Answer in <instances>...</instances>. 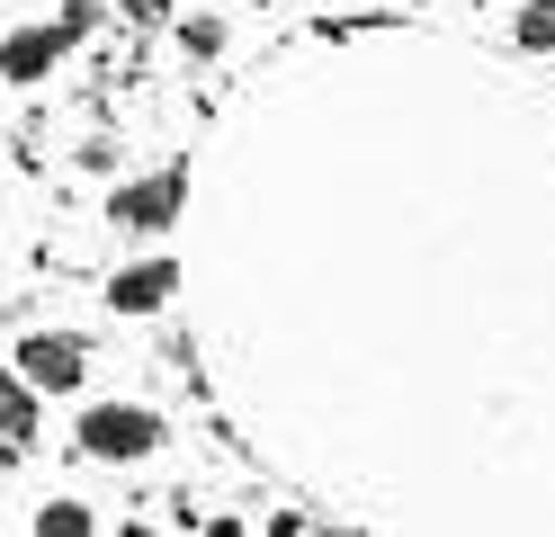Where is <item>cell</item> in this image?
Instances as JSON below:
<instances>
[{"label": "cell", "mask_w": 555, "mask_h": 537, "mask_svg": "<svg viewBox=\"0 0 555 537\" xmlns=\"http://www.w3.org/2000/svg\"><path fill=\"white\" fill-rule=\"evenodd\" d=\"M63 54H73V46H63V27L54 18H27V27L0 36V81H10V90H46L54 72H63Z\"/></svg>", "instance_id": "5"}, {"label": "cell", "mask_w": 555, "mask_h": 537, "mask_svg": "<svg viewBox=\"0 0 555 537\" xmlns=\"http://www.w3.org/2000/svg\"><path fill=\"white\" fill-rule=\"evenodd\" d=\"M54 27H63V46H90L108 27V0H54Z\"/></svg>", "instance_id": "10"}, {"label": "cell", "mask_w": 555, "mask_h": 537, "mask_svg": "<svg viewBox=\"0 0 555 537\" xmlns=\"http://www.w3.org/2000/svg\"><path fill=\"white\" fill-rule=\"evenodd\" d=\"M314 537H367V528H350V520H340V528H332V520H323V528H314Z\"/></svg>", "instance_id": "15"}, {"label": "cell", "mask_w": 555, "mask_h": 537, "mask_svg": "<svg viewBox=\"0 0 555 537\" xmlns=\"http://www.w3.org/2000/svg\"><path fill=\"white\" fill-rule=\"evenodd\" d=\"M170 46H180L189 63H216V54L233 46V27H224V10H206V0H189V10L170 18Z\"/></svg>", "instance_id": "7"}, {"label": "cell", "mask_w": 555, "mask_h": 537, "mask_svg": "<svg viewBox=\"0 0 555 537\" xmlns=\"http://www.w3.org/2000/svg\"><path fill=\"white\" fill-rule=\"evenodd\" d=\"M422 10H430V0H422Z\"/></svg>", "instance_id": "18"}, {"label": "cell", "mask_w": 555, "mask_h": 537, "mask_svg": "<svg viewBox=\"0 0 555 537\" xmlns=\"http://www.w3.org/2000/svg\"><path fill=\"white\" fill-rule=\"evenodd\" d=\"M99 215H108V225L117 233H170V225H180V215H189V170H144V179H108V206H99Z\"/></svg>", "instance_id": "2"}, {"label": "cell", "mask_w": 555, "mask_h": 537, "mask_svg": "<svg viewBox=\"0 0 555 537\" xmlns=\"http://www.w3.org/2000/svg\"><path fill=\"white\" fill-rule=\"evenodd\" d=\"M37 430H46V394L18 368H0V465H18L27 448H37Z\"/></svg>", "instance_id": "6"}, {"label": "cell", "mask_w": 555, "mask_h": 537, "mask_svg": "<svg viewBox=\"0 0 555 537\" xmlns=\"http://www.w3.org/2000/svg\"><path fill=\"white\" fill-rule=\"evenodd\" d=\"M189 286V269L170 260V251H153V260H117L108 269V286H99V296H108V314H126V322H144V314H162L170 296H180Z\"/></svg>", "instance_id": "4"}, {"label": "cell", "mask_w": 555, "mask_h": 537, "mask_svg": "<svg viewBox=\"0 0 555 537\" xmlns=\"http://www.w3.org/2000/svg\"><path fill=\"white\" fill-rule=\"evenodd\" d=\"M73 448H81L90 465H144V457L170 448V421H162L153 404H134V394H108V404H81Z\"/></svg>", "instance_id": "1"}, {"label": "cell", "mask_w": 555, "mask_h": 537, "mask_svg": "<svg viewBox=\"0 0 555 537\" xmlns=\"http://www.w3.org/2000/svg\"><path fill=\"white\" fill-rule=\"evenodd\" d=\"M117 537H153V528H117Z\"/></svg>", "instance_id": "16"}, {"label": "cell", "mask_w": 555, "mask_h": 537, "mask_svg": "<svg viewBox=\"0 0 555 537\" xmlns=\"http://www.w3.org/2000/svg\"><path fill=\"white\" fill-rule=\"evenodd\" d=\"M269 537H305V511H269Z\"/></svg>", "instance_id": "13"}, {"label": "cell", "mask_w": 555, "mask_h": 537, "mask_svg": "<svg viewBox=\"0 0 555 537\" xmlns=\"http://www.w3.org/2000/svg\"><path fill=\"white\" fill-rule=\"evenodd\" d=\"M475 10H483V0H475Z\"/></svg>", "instance_id": "17"}, {"label": "cell", "mask_w": 555, "mask_h": 537, "mask_svg": "<svg viewBox=\"0 0 555 537\" xmlns=\"http://www.w3.org/2000/svg\"><path fill=\"white\" fill-rule=\"evenodd\" d=\"M27 537H99V511H90L81 493H46L37 520H27Z\"/></svg>", "instance_id": "8"}, {"label": "cell", "mask_w": 555, "mask_h": 537, "mask_svg": "<svg viewBox=\"0 0 555 537\" xmlns=\"http://www.w3.org/2000/svg\"><path fill=\"white\" fill-rule=\"evenodd\" d=\"M10 368L37 385V394H81L90 385V341L81 332H18Z\"/></svg>", "instance_id": "3"}, {"label": "cell", "mask_w": 555, "mask_h": 537, "mask_svg": "<svg viewBox=\"0 0 555 537\" xmlns=\"http://www.w3.org/2000/svg\"><path fill=\"white\" fill-rule=\"evenodd\" d=\"M73 170H90V179H126V170H117V135H90L81 153H73Z\"/></svg>", "instance_id": "11"}, {"label": "cell", "mask_w": 555, "mask_h": 537, "mask_svg": "<svg viewBox=\"0 0 555 537\" xmlns=\"http://www.w3.org/2000/svg\"><path fill=\"white\" fill-rule=\"evenodd\" d=\"M511 46L519 54H555V0H519L511 10Z\"/></svg>", "instance_id": "9"}, {"label": "cell", "mask_w": 555, "mask_h": 537, "mask_svg": "<svg viewBox=\"0 0 555 537\" xmlns=\"http://www.w3.org/2000/svg\"><path fill=\"white\" fill-rule=\"evenodd\" d=\"M197 537H242V520H233V511H216V520H197Z\"/></svg>", "instance_id": "14"}, {"label": "cell", "mask_w": 555, "mask_h": 537, "mask_svg": "<svg viewBox=\"0 0 555 537\" xmlns=\"http://www.w3.org/2000/svg\"><path fill=\"white\" fill-rule=\"evenodd\" d=\"M180 0H117V27H170Z\"/></svg>", "instance_id": "12"}]
</instances>
